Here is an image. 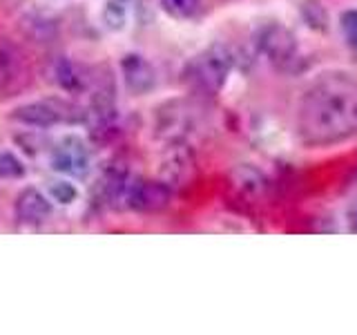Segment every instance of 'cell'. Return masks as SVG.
<instances>
[{"label":"cell","mask_w":357,"mask_h":335,"mask_svg":"<svg viewBox=\"0 0 357 335\" xmlns=\"http://www.w3.org/2000/svg\"><path fill=\"white\" fill-rule=\"evenodd\" d=\"M297 141L310 150H328L357 139V76L326 70L301 89L295 107Z\"/></svg>","instance_id":"1"},{"label":"cell","mask_w":357,"mask_h":335,"mask_svg":"<svg viewBox=\"0 0 357 335\" xmlns=\"http://www.w3.org/2000/svg\"><path fill=\"white\" fill-rule=\"evenodd\" d=\"M11 117L29 128H52V126H59V123H78L85 119L81 110L63 98L31 100V103L18 105L11 112Z\"/></svg>","instance_id":"2"},{"label":"cell","mask_w":357,"mask_h":335,"mask_svg":"<svg viewBox=\"0 0 357 335\" xmlns=\"http://www.w3.org/2000/svg\"><path fill=\"white\" fill-rule=\"evenodd\" d=\"M234 67V56L226 45H210L192 63V81L206 92H219Z\"/></svg>","instance_id":"3"},{"label":"cell","mask_w":357,"mask_h":335,"mask_svg":"<svg viewBox=\"0 0 357 335\" xmlns=\"http://www.w3.org/2000/svg\"><path fill=\"white\" fill-rule=\"evenodd\" d=\"M52 168L63 177H85L92 168V152L81 137L67 134L52 152Z\"/></svg>","instance_id":"4"},{"label":"cell","mask_w":357,"mask_h":335,"mask_svg":"<svg viewBox=\"0 0 357 335\" xmlns=\"http://www.w3.org/2000/svg\"><path fill=\"white\" fill-rule=\"evenodd\" d=\"M259 47L268 56V61L284 70L299 61V43L295 34L282 25L264 27L259 34Z\"/></svg>","instance_id":"5"},{"label":"cell","mask_w":357,"mask_h":335,"mask_svg":"<svg viewBox=\"0 0 357 335\" xmlns=\"http://www.w3.org/2000/svg\"><path fill=\"white\" fill-rule=\"evenodd\" d=\"M170 197L172 193L167 184L148 181V179H134V181H128L123 204L137 212H159L170 204Z\"/></svg>","instance_id":"6"},{"label":"cell","mask_w":357,"mask_h":335,"mask_svg":"<svg viewBox=\"0 0 357 335\" xmlns=\"http://www.w3.org/2000/svg\"><path fill=\"white\" fill-rule=\"evenodd\" d=\"M27 81V61L16 43L0 36V96L16 92Z\"/></svg>","instance_id":"7"},{"label":"cell","mask_w":357,"mask_h":335,"mask_svg":"<svg viewBox=\"0 0 357 335\" xmlns=\"http://www.w3.org/2000/svg\"><path fill=\"white\" fill-rule=\"evenodd\" d=\"M121 74L128 92L143 96L156 87V70L154 65L141 54H126L121 61Z\"/></svg>","instance_id":"8"},{"label":"cell","mask_w":357,"mask_h":335,"mask_svg":"<svg viewBox=\"0 0 357 335\" xmlns=\"http://www.w3.org/2000/svg\"><path fill=\"white\" fill-rule=\"evenodd\" d=\"M14 212L20 223H25V226H38V223L47 221V217L52 215V199L47 197V193H43V190L33 186L25 188L16 197Z\"/></svg>","instance_id":"9"},{"label":"cell","mask_w":357,"mask_h":335,"mask_svg":"<svg viewBox=\"0 0 357 335\" xmlns=\"http://www.w3.org/2000/svg\"><path fill=\"white\" fill-rule=\"evenodd\" d=\"M56 83H59L65 92H81L85 87V76L81 72V67L72 63L70 59H61L54 67Z\"/></svg>","instance_id":"10"},{"label":"cell","mask_w":357,"mask_h":335,"mask_svg":"<svg viewBox=\"0 0 357 335\" xmlns=\"http://www.w3.org/2000/svg\"><path fill=\"white\" fill-rule=\"evenodd\" d=\"M45 193H47V197L52 199V204H59V206H72L78 199V188L72 181H67L65 177L47 181Z\"/></svg>","instance_id":"11"},{"label":"cell","mask_w":357,"mask_h":335,"mask_svg":"<svg viewBox=\"0 0 357 335\" xmlns=\"http://www.w3.org/2000/svg\"><path fill=\"white\" fill-rule=\"evenodd\" d=\"M100 18H103V25L109 31H123L128 27V9L123 3H116V0H107Z\"/></svg>","instance_id":"12"},{"label":"cell","mask_w":357,"mask_h":335,"mask_svg":"<svg viewBox=\"0 0 357 335\" xmlns=\"http://www.w3.org/2000/svg\"><path fill=\"white\" fill-rule=\"evenodd\" d=\"M340 34L344 43L357 54V7L344 9L340 14Z\"/></svg>","instance_id":"13"},{"label":"cell","mask_w":357,"mask_h":335,"mask_svg":"<svg viewBox=\"0 0 357 335\" xmlns=\"http://www.w3.org/2000/svg\"><path fill=\"white\" fill-rule=\"evenodd\" d=\"M161 7L172 18H192L201 7V0H161Z\"/></svg>","instance_id":"14"},{"label":"cell","mask_w":357,"mask_h":335,"mask_svg":"<svg viewBox=\"0 0 357 335\" xmlns=\"http://www.w3.org/2000/svg\"><path fill=\"white\" fill-rule=\"evenodd\" d=\"M25 174V163L14 152L0 150V179H18Z\"/></svg>","instance_id":"15"},{"label":"cell","mask_w":357,"mask_h":335,"mask_svg":"<svg viewBox=\"0 0 357 335\" xmlns=\"http://www.w3.org/2000/svg\"><path fill=\"white\" fill-rule=\"evenodd\" d=\"M346 223H349V230L357 234V199L346 208Z\"/></svg>","instance_id":"16"},{"label":"cell","mask_w":357,"mask_h":335,"mask_svg":"<svg viewBox=\"0 0 357 335\" xmlns=\"http://www.w3.org/2000/svg\"><path fill=\"white\" fill-rule=\"evenodd\" d=\"M116 3H123V5H126V3H130V0H116Z\"/></svg>","instance_id":"17"}]
</instances>
